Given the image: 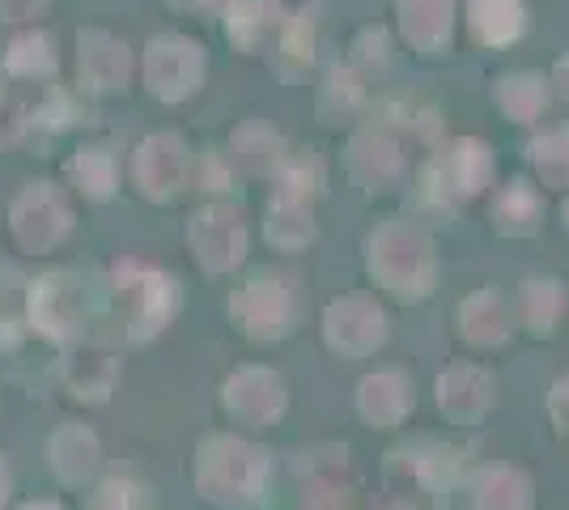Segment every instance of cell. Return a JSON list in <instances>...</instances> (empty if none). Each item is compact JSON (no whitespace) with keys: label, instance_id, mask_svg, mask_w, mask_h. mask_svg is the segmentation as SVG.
<instances>
[{"label":"cell","instance_id":"d6986e66","mask_svg":"<svg viewBox=\"0 0 569 510\" xmlns=\"http://www.w3.org/2000/svg\"><path fill=\"white\" fill-rule=\"evenodd\" d=\"M552 86L561 90V98H569V56L561 60V64H557V73H552Z\"/></svg>","mask_w":569,"mask_h":510},{"label":"cell","instance_id":"ffe728a7","mask_svg":"<svg viewBox=\"0 0 569 510\" xmlns=\"http://www.w3.org/2000/svg\"><path fill=\"white\" fill-rule=\"evenodd\" d=\"M0 498H4V472H0Z\"/></svg>","mask_w":569,"mask_h":510},{"label":"cell","instance_id":"2e32d148","mask_svg":"<svg viewBox=\"0 0 569 510\" xmlns=\"http://www.w3.org/2000/svg\"><path fill=\"white\" fill-rule=\"evenodd\" d=\"M72 179L81 183V192L102 200V196H111L116 188V167H111V158L107 153H98V149H81L77 158H72Z\"/></svg>","mask_w":569,"mask_h":510},{"label":"cell","instance_id":"44dd1931","mask_svg":"<svg viewBox=\"0 0 569 510\" xmlns=\"http://www.w3.org/2000/svg\"><path fill=\"white\" fill-rule=\"evenodd\" d=\"M566 218H569V209H566Z\"/></svg>","mask_w":569,"mask_h":510},{"label":"cell","instance_id":"ba28073f","mask_svg":"<svg viewBox=\"0 0 569 510\" xmlns=\"http://www.w3.org/2000/svg\"><path fill=\"white\" fill-rule=\"evenodd\" d=\"M30 316L48 337H69L77 323V286L60 272L43 277L30 293Z\"/></svg>","mask_w":569,"mask_h":510},{"label":"cell","instance_id":"9c48e42d","mask_svg":"<svg viewBox=\"0 0 569 510\" xmlns=\"http://www.w3.org/2000/svg\"><path fill=\"white\" fill-rule=\"evenodd\" d=\"M349 170L375 192V188L391 183L400 174V149H396V141H387L382 132H366L349 149Z\"/></svg>","mask_w":569,"mask_h":510},{"label":"cell","instance_id":"ac0fdd59","mask_svg":"<svg viewBox=\"0 0 569 510\" xmlns=\"http://www.w3.org/2000/svg\"><path fill=\"white\" fill-rule=\"evenodd\" d=\"M43 9V0H0V18L4 22H22V18H34Z\"/></svg>","mask_w":569,"mask_h":510},{"label":"cell","instance_id":"6da1fadb","mask_svg":"<svg viewBox=\"0 0 569 510\" xmlns=\"http://www.w3.org/2000/svg\"><path fill=\"white\" fill-rule=\"evenodd\" d=\"M370 268L382 281H391L396 293H426L429 277V239L412 226H387L379 239L370 243Z\"/></svg>","mask_w":569,"mask_h":510},{"label":"cell","instance_id":"8992f818","mask_svg":"<svg viewBox=\"0 0 569 510\" xmlns=\"http://www.w3.org/2000/svg\"><path fill=\"white\" fill-rule=\"evenodd\" d=\"M433 174L442 179V200H463V196H476L489 174H493V158L480 141H459L451 153H442V162L433 167Z\"/></svg>","mask_w":569,"mask_h":510},{"label":"cell","instance_id":"7c38bea8","mask_svg":"<svg viewBox=\"0 0 569 510\" xmlns=\"http://www.w3.org/2000/svg\"><path fill=\"white\" fill-rule=\"evenodd\" d=\"M531 162L548 188H569V128H557L531 146Z\"/></svg>","mask_w":569,"mask_h":510},{"label":"cell","instance_id":"5b68a950","mask_svg":"<svg viewBox=\"0 0 569 510\" xmlns=\"http://www.w3.org/2000/svg\"><path fill=\"white\" fill-rule=\"evenodd\" d=\"M191 247L200 256V264L209 268H230L242 260V221L234 209H204L191 218Z\"/></svg>","mask_w":569,"mask_h":510},{"label":"cell","instance_id":"5bb4252c","mask_svg":"<svg viewBox=\"0 0 569 510\" xmlns=\"http://www.w3.org/2000/svg\"><path fill=\"white\" fill-rule=\"evenodd\" d=\"M498 102L515 120H536V116L545 111L548 90L540 77H506L498 86Z\"/></svg>","mask_w":569,"mask_h":510},{"label":"cell","instance_id":"e0dca14e","mask_svg":"<svg viewBox=\"0 0 569 510\" xmlns=\"http://www.w3.org/2000/svg\"><path fill=\"white\" fill-rule=\"evenodd\" d=\"M26 111L13 102V98L0 94V146H9V141H18V132L26 128Z\"/></svg>","mask_w":569,"mask_h":510},{"label":"cell","instance_id":"9a60e30c","mask_svg":"<svg viewBox=\"0 0 569 510\" xmlns=\"http://www.w3.org/2000/svg\"><path fill=\"white\" fill-rule=\"evenodd\" d=\"M540 221V200L527 183H510V192L498 200V226L510 234H531Z\"/></svg>","mask_w":569,"mask_h":510},{"label":"cell","instance_id":"7a4b0ae2","mask_svg":"<svg viewBox=\"0 0 569 510\" xmlns=\"http://www.w3.org/2000/svg\"><path fill=\"white\" fill-rule=\"evenodd\" d=\"M204 77V51L196 48L191 39H179V34H162L153 39L149 51H144V81L158 98H188Z\"/></svg>","mask_w":569,"mask_h":510},{"label":"cell","instance_id":"3957f363","mask_svg":"<svg viewBox=\"0 0 569 510\" xmlns=\"http://www.w3.org/2000/svg\"><path fill=\"white\" fill-rule=\"evenodd\" d=\"M69 226H72L69 204L56 196L51 183H30V188L18 196V204H13V234H18V243L30 247V251L56 247L69 234Z\"/></svg>","mask_w":569,"mask_h":510},{"label":"cell","instance_id":"8fae6325","mask_svg":"<svg viewBox=\"0 0 569 510\" xmlns=\"http://www.w3.org/2000/svg\"><path fill=\"white\" fill-rule=\"evenodd\" d=\"M472 34L485 43H510L522 34V4L519 0H472Z\"/></svg>","mask_w":569,"mask_h":510},{"label":"cell","instance_id":"277c9868","mask_svg":"<svg viewBox=\"0 0 569 510\" xmlns=\"http://www.w3.org/2000/svg\"><path fill=\"white\" fill-rule=\"evenodd\" d=\"M188 179V149L174 137H149L137 153V183L149 200H170Z\"/></svg>","mask_w":569,"mask_h":510},{"label":"cell","instance_id":"4fadbf2b","mask_svg":"<svg viewBox=\"0 0 569 510\" xmlns=\"http://www.w3.org/2000/svg\"><path fill=\"white\" fill-rule=\"evenodd\" d=\"M4 69L13 77H48L56 69V51H51L48 34H22L9 56H4Z\"/></svg>","mask_w":569,"mask_h":510},{"label":"cell","instance_id":"52a82bcc","mask_svg":"<svg viewBox=\"0 0 569 510\" xmlns=\"http://www.w3.org/2000/svg\"><path fill=\"white\" fill-rule=\"evenodd\" d=\"M128 69H132V56L119 39L81 30V81L90 90H119L128 81Z\"/></svg>","mask_w":569,"mask_h":510},{"label":"cell","instance_id":"30bf717a","mask_svg":"<svg viewBox=\"0 0 569 510\" xmlns=\"http://www.w3.org/2000/svg\"><path fill=\"white\" fill-rule=\"evenodd\" d=\"M403 34L421 51H433L451 34V0H400Z\"/></svg>","mask_w":569,"mask_h":510}]
</instances>
